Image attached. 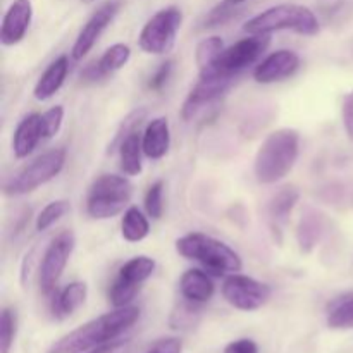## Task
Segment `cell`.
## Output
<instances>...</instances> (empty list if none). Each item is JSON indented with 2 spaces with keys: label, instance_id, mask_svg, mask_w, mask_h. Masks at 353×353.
Here are the masks:
<instances>
[{
  "label": "cell",
  "instance_id": "1",
  "mask_svg": "<svg viewBox=\"0 0 353 353\" xmlns=\"http://www.w3.org/2000/svg\"><path fill=\"white\" fill-rule=\"evenodd\" d=\"M140 319V309L134 305L114 309L90 323L76 327L71 333L55 341L47 353H83L100 345L110 343L119 334L130 330Z\"/></svg>",
  "mask_w": 353,
  "mask_h": 353
},
{
  "label": "cell",
  "instance_id": "2",
  "mask_svg": "<svg viewBox=\"0 0 353 353\" xmlns=\"http://www.w3.org/2000/svg\"><path fill=\"white\" fill-rule=\"evenodd\" d=\"M300 155V133L281 128L265 137L254 159V174L261 185H274L292 172Z\"/></svg>",
  "mask_w": 353,
  "mask_h": 353
},
{
  "label": "cell",
  "instance_id": "3",
  "mask_svg": "<svg viewBox=\"0 0 353 353\" xmlns=\"http://www.w3.org/2000/svg\"><path fill=\"white\" fill-rule=\"evenodd\" d=\"M176 252L188 261H195L214 276L234 274L243 268L240 254L224 241L205 233H188L176 240Z\"/></svg>",
  "mask_w": 353,
  "mask_h": 353
},
{
  "label": "cell",
  "instance_id": "4",
  "mask_svg": "<svg viewBox=\"0 0 353 353\" xmlns=\"http://www.w3.org/2000/svg\"><path fill=\"white\" fill-rule=\"evenodd\" d=\"M290 30L302 37H316L321 30L316 14L299 3H279L269 7L243 24L247 34H271L274 31Z\"/></svg>",
  "mask_w": 353,
  "mask_h": 353
},
{
  "label": "cell",
  "instance_id": "5",
  "mask_svg": "<svg viewBox=\"0 0 353 353\" xmlns=\"http://www.w3.org/2000/svg\"><path fill=\"white\" fill-rule=\"evenodd\" d=\"M133 196V185L128 176L102 174L92 183L86 196V212L93 219H112L126 210Z\"/></svg>",
  "mask_w": 353,
  "mask_h": 353
},
{
  "label": "cell",
  "instance_id": "6",
  "mask_svg": "<svg viewBox=\"0 0 353 353\" xmlns=\"http://www.w3.org/2000/svg\"><path fill=\"white\" fill-rule=\"evenodd\" d=\"M271 43L269 34H248L236 43L224 48L223 54L209 65L200 71V78H224L234 79L248 65L255 64L257 59L265 52Z\"/></svg>",
  "mask_w": 353,
  "mask_h": 353
},
{
  "label": "cell",
  "instance_id": "7",
  "mask_svg": "<svg viewBox=\"0 0 353 353\" xmlns=\"http://www.w3.org/2000/svg\"><path fill=\"white\" fill-rule=\"evenodd\" d=\"M65 157H68L65 148H52L38 155L33 162L24 165L21 171L3 183V193L9 196H19L34 192L61 174L65 165Z\"/></svg>",
  "mask_w": 353,
  "mask_h": 353
},
{
  "label": "cell",
  "instance_id": "8",
  "mask_svg": "<svg viewBox=\"0 0 353 353\" xmlns=\"http://www.w3.org/2000/svg\"><path fill=\"white\" fill-rule=\"evenodd\" d=\"M183 24V12L179 7H165L155 12L141 28L138 45L145 54L165 55L174 48L176 37Z\"/></svg>",
  "mask_w": 353,
  "mask_h": 353
},
{
  "label": "cell",
  "instance_id": "9",
  "mask_svg": "<svg viewBox=\"0 0 353 353\" xmlns=\"http://www.w3.org/2000/svg\"><path fill=\"white\" fill-rule=\"evenodd\" d=\"M272 295V288L252 276L230 274L223 283V296L231 307L241 312H254L264 307Z\"/></svg>",
  "mask_w": 353,
  "mask_h": 353
},
{
  "label": "cell",
  "instance_id": "10",
  "mask_svg": "<svg viewBox=\"0 0 353 353\" xmlns=\"http://www.w3.org/2000/svg\"><path fill=\"white\" fill-rule=\"evenodd\" d=\"M74 247L76 238L72 231H62L48 243L47 250L41 257L40 278H38L43 295H52L55 292L59 279H61L62 272H64L65 265H68L69 259L74 252Z\"/></svg>",
  "mask_w": 353,
  "mask_h": 353
},
{
  "label": "cell",
  "instance_id": "11",
  "mask_svg": "<svg viewBox=\"0 0 353 353\" xmlns=\"http://www.w3.org/2000/svg\"><path fill=\"white\" fill-rule=\"evenodd\" d=\"M121 9L119 0H109V2L102 3L95 12L90 16V19L83 24V28L79 30L78 38H76L74 45L71 48V57L74 61H81L83 57L88 55V52L95 47V43L99 41V38L102 37L103 31L107 30L110 23L114 21V17L117 16Z\"/></svg>",
  "mask_w": 353,
  "mask_h": 353
},
{
  "label": "cell",
  "instance_id": "12",
  "mask_svg": "<svg viewBox=\"0 0 353 353\" xmlns=\"http://www.w3.org/2000/svg\"><path fill=\"white\" fill-rule=\"evenodd\" d=\"M300 69V55L295 50L281 48L262 59L254 69V79L259 85H272L295 74Z\"/></svg>",
  "mask_w": 353,
  "mask_h": 353
},
{
  "label": "cell",
  "instance_id": "13",
  "mask_svg": "<svg viewBox=\"0 0 353 353\" xmlns=\"http://www.w3.org/2000/svg\"><path fill=\"white\" fill-rule=\"evenodd\" d=\"M233 79L224 78H200V81L193 86L181 107L183 121H192L202 109L210 103L217 102L226 93Z\"/></svg>",
  "mask_w": 353,
  "mask_h": 353
},
{
  "label": "cell",
  "instance_id": "14",
  "mask_svg": "<svg viewBox=\"0 0 353 353\" xmlns=\"http://www.w3.org/2000/svg\"><path fill=\"white\" fill-rule=\"evenodd\" d=\"M33 21L31 0H14L6 10L0 26V41L3 47H12L23 41Z\"/></svg>",
  "mask_w": 353,
  "mask_h": 353
},
{
  "label": "cell",
  "instance_id": "15",
  "mask_svg": "<svg viewBox=\"0 0 353 353\" xmlns=\"http://www.w3.org/2000/svg\"><path fill=\"white\" fill-rule=\"evenodd\" d=\"M141 147H143L145 157L150 161H161L168 155L169 147H171V128H169L168 117H154L145 126L143 134H141Z\"/></svg>",
  "mask_w": 353,
  "mask_h": 353
},
{
  "label": "cell",
  "instance_id": "16",
  "mask_svg": "<svg viewBox=\"0 0 353 353\" xmlns=\"http://www.w3.org/2000/svg\"><path fill=\"white\" fill-rule=\"evenodd\" d=\"M41 138H45L41 114L33 112L23 117L12 137V152L16 159H26L37 148Z\"/></svg>",
  "mask_w": 353,
  "mask_h": 353
},
{
  "label": "cell",
  "instance_id": "17",
  "mask_svg": "<svg viewBox=\"0 0 353 353\" xmlns=\"http://www.w3.org/2000/svg\"><path fill=\"white\" fill-rule=\"evenodd\" d=\"M179 292L186 302L200 305V303H207L212 299L214 293H216V286H214L212 278L207 271L188 269L179 278Z\"/></svg>",
  "mask_w": 353,
  "mask_h": 353
},
{
  "label": "cell",
  "instance_id": "18",
  "mask_svg": "<svg viewBox=\"0 0 353 353\" xmlns=\"http://www.w3.org/2000/svg\"><path fill=\"white\" fill-rule=\"evenodd\" d=\"M69 72V57L68 55H61L55 61H52L43 71V74L38 78L37 85L33 88V97L38 102H45L50 100L59 90L64 85L65 78Z\"/></svg>",
  "mask_w": 353,
  "mask_h": 353
},
{
  "label": "cell",
  "instance_id": "19",
  "mask_svg": "<svg viewBox=\"0 0 353 353\" xmlns=\"http://www.w3.org/2000/svg\"><path fill=\"white\" fill-rule=\"evenodd\" d=\"M88 296V285L85 281H72L68 286L55 293L52 300V314L55 319H65L72 316Z\"/></svg>",
  "mask_w": 353,
  "mask_h": 353
},
{
  "label": "cell",
  "instance_id": "20",
  "mask_svg": "<svg viewBox=\"0 0 353 353\" xmlns=\"http://www.w3.org/2000/svg\"><path fill=\"white\" fill-rule=\"evenodd\" d=\"M119 150V168L124 176H140L143 171V162H141V155L143 154V147H141V134L140 131H133L128 134L117 147Z\"/></svg>",
  "mask_w": 353,
  "mask_h": 353
},
{
  "label": "cell",
  "instance_id": "21",
  "mask_svg": "<svg viewBox=\"0 0 353 353\" xmlns=\"http://www.w3.org/2000/svg\"><path fill=\"white\" fill-rule=\"evenodd\" d=\"M150 233L148 217L138 207L131 205L124 210L121 219V234L128 243H140Z\"/></svg>",
  "mask_w": 353,
  "mask_h": 353
},
{
  "label": "cell",
  "instance_id": "22",
  "mask_svg": "<svg viewBox=\"0 0 353 353\" xmlns=\"http://www.w3.org/2000/svg\"><path fill=\"white\" fill-rule=\"evenodd\" d=\"M155 261L147 255H138V257L130 259L128 262H124L119 269V274L123 279H126L128 283H133V285L141 286L148 278H152L155 271Z\"/></svg>",
  "mask_w": 353,
  "mask_h": 353
},
{
  "label": "cell",
  "instance_id": "23",
  "mask_svg": "<svg viewBox=\"0 0 353 353\" xmlns=\"http://www.w3.org/2000/svg\"><path fill=\"white\" fill-rule=\"evenodd\" d=\"M300 193L299 190L293 188V186H286L281 192L276 193L272 196L271 203H269V214H271L272 219L276 221H286L292 214V210L295 209V205L299 203Z\"/></svg>",
  "mask_w": 353,
  "mask_h": 353
},
{
  "label": "cell",
  "instance_id": "24",
  "mask_svg": "<svg viewBox=\"0 0 353 353\" xmlns=\"http://www.w3.org/2000/svg\"><path fill=\"white\" fill-rule=\"evenodd\" d=\"M130 57L131 48L126 43H114L103 52V55L97 61V64H99L103 76H109L112 72L123 69L128 64V61H130Z\"/></svg>",
  "mask_w": 353,
  "mask_h": 353
},
{
  "label": "cell",
  "instance_id": "25",
  "mask_svg": "<svg viewBox=\"0 0 353 353\" xmlns=\"http://www.w3.org/2000/svg\"><path fill=\"white\" fill-rule=\"evenodd\" d=\"M327 326L331 330H353V295L345 296L331 305Z\"/></svg>",
  "mask_w": 353,
  "mask_h": 353
},
{
  "label": "cell",
  "instance_id": "26",
  "mask_svg": "<svg viewBox=\"0 0 353 353\" xmlns=\"http://www.w3.org/2000/svg\"><path fill=\"white\" fill-rule=\"evenodd\" d=\"M223 50H224V40L221 37H217V34L200 41V43L196 45V50H195V62L196 65H199L200 71L209 68V65L212 64L221 54H223Z\"/></svg>",
  "mask_w": 353,
  "mask_h": 353
},
{
  "label": "cell",
  "instance_id": "27",
  "mask_svg": "<svg viewBox=\"0 0 353 353\" xmlns=\"http://www.w3.org/2000/svg\"><path fill=\"white\" fill-rule=\"evenodd\" d=\"M71 210V203L68 200H54V202L47 203L43 209L38 212L37 221H34V228L37 231H47L48 228L54 226L61 217Z\"/></svg>",
  "mask_w": 353,
  "mask_h": 353
},
{
  "label": "cell",
  "instance_id": "28",
  "mask_svg": "<svg viewBox=\"0 0 353 353\" xmlns=\"http://www.w3.org/2000/svg\"><path fill=\"white\" fill-rule=\"evenodd\" d=\"M138 292H140V286L133 285V283H128L126 279L117 276L109 288L110 305H112L114 309H121V307L131 305V302H133L134 296L138 295Z\"/></svg>",
  "mask_w": 353,
  "mask_h": 353
},
{
  "label": "cell",
  "instance_id": "29",
  "mask_svg": "<svg viewBox=\"0 0 353 353\" xmlns=\"http://www.w3.org/2000/svg\"><path fill=\"white\" fill-rule=\"evenodd\" d=\"M17 331V314L12 307H6L0 316V353H10Z\"/></svg>",
  "mask_w": 353,
  "mask_h": 353
},
{
  "label": "cell",
  "instance_id": "30",
  "mask_svg": "<svg viewBox=\"0 0 353 353\" xmlns=\"http://www.w3.org/2000/svg\"><path fill=\"white\" fill-rule=\"evenodd\" d=\"M299 243L302 252H310L321 236V226L317 216H302L299 224Z\"/></svg>",
  "mask_w": 353,
  "mask_h": 353
},
{
  "label": "cell",
  "instance_id": "31",
  "mask_svg": "<svg viewBox=\"0 0 353 353\" xmlns=\"http://www.w3.org/2000/svg\"><path fill=\"white\" fill-rule=\"evenodd\" d=\"M143 205L148 217L155 221L161 219L162 214H164V181L162 179L148 186L147 193H145Z\"/></svg>",
  "mask_w": 353,
  "mask_h": 353
},
{
  "label": "cell",
  "instance_id": "32",
  "mask_svg": "<svg viewBox=\"0 0 353 353\" xmlns=\"http://www.w3.org/2000/svg\"><path fill=\"white\" fill-rule=\"evenodd\" d=\"M41 121H43L45 140H50V138L57 137V133L62 128V123H64V107L62 105L50 107V109L45 110V112L41 114Z\"/></svg>",
  "mask_w": 353,
  "mask_h": 353
},
{
  "label": "cell",
  "instance_id": "33",
  "mask_svg": "<svg viewBox=\"0 0 353 353\" xmlns=\"http://www.w3.org/2000/svg\"><path fill=\"white\" fill-rule=\"evenodd\" d=\"M145 116H147V109H137V110H133L131 114H128L126 119H124L123 124H121L119 131H117L116 138H114V141L110 143V147L112 148L119 147V143L128 137V134L133 133V131H137V130H140L141 123L145 121Z\"/></svg>",
  "mask_w": 353,
  "mask_h": 353
},
{
  "label": "cell",
  "instance_id": "34",
  "mask_svg": "<svg viewBox=\"0 0 353 353\" xmlns=\"http://www.w3.org/2000/svg\"><path fill=\"white\" fill-rule=\"evenodd\" d=\"M234 9H236V7L230 6V3H226L223 0V2L217 3V6L209 12V16H207L205 19V26L212 28V26H219V24H224L226 21L231 19V16L234 14Z\"/></svg>",
  "mask_w": 353,
  "mask_h": 353
},
{
  "label": "cell",
  "instance_id": "35",
  "mask_svg": "<svg viewBox=\"0 0 353 353\" xmlns=\"http://www.w3.org/2000/svg\"><path fill=\"white\" fill-rule=\"evenodd\" d=\"M341 119H343V128L348 140L353 141V90L345 93L343 100H341Z\"/></svg>",
  "mask_w": 353,
  "mask_h": 353
},
{
  "label": "cell",
  "instance_id": "36",
  "mask_svg": "<svg viewBox=\"0 0 353 353\" xmlns=\"http://www.w3.org/2000/svg\"><path fill=\"white\" fill-rule=\"evenodd\" d=\"M172 65H174V62L172 61L162 62L161 68L154 72V76H152L150 81H148V88L154 90V92H161V90L164 88L165 83H168L169 76H171Z\"/></svg>",
  "mask_w": 353,
  "mask_h": 353
},
{
  "label": "cell",
  "instance_id": "37",
  "mask_svg": "<svg viewBox=\"0 0 353 353\" xmlns=\"http://www.w3.org/2000/svg\"><path fill=\"white\" fill-rule=\"evenodd\" d=\"M188 303L190 305H181L179 307L178 312L172 314V317H178V321H171L172 327H176V330H179V327H185L186 324H192L193 319H195L196 303H192V302H188Z\"/></svg>",
  "mask_w": 353,
  "mask_h": 353
},
{
  "label": "cell",
  "instance_id": "38",
  "mask_svg": "<svg viewBox=\"0 0 353 353\" xmlns=\"http://www.w3.org/2000/svg\"><path fill=\"white\" fill-rule=\"evenodd\" d=\"M183 352V343L179 338H164V340H159L150 350L145 353H181Z\"/></svg>",
  "mask_w": 353,
  "mask_h": 353
},
{
  "label": "cell",
  "instance_id": "39",
  "mask_svg": "<svg viewBox=\"0 0 353 353\" xmlns=\"http://www.w3.org/2000/svg\"><path fill=\"white\" fill-rule=\"evenodd\" d=\"M224 353H259V347L254 340H248V338H241V340L231 341Z\"/></svg>",
  "mask_w": 353,
  "mask_h": 353
},
{
  "label": "cell",
  "instance_id": "40",
  "mask_svg": "<svg viewBox=\"0 0 353 353\" xmlns=\"http://www.w3.org/2000/svg\"><path fill=\"white\" fill-rule=\"evenodd\" d=\"M88 353H131L130 341H110V343L100 345Z\"/></svg>",
  "mask_w": 353,
  "mask_h": 353
},
{
  "label": "cell",
  "instance_id": "41",
  "mask_svg": "<svg viewBox=\"0 0 353 353\" xmlns=\"http://www.w3.org/2000/svg\"><path fill=\"white\" fill-rule=\"evenodd\" d=\"M224 2H226V3H230V6H234V7H238V6H241V3H245V2H247V0H224Z\"/></svg>",
  "mask_w": 353,
  "mask_h": 353
},
{
  "label": "cell",
  "instance_id": "42",
  "mask_svg": "<svg viewBox=\"0 0 353 353\" xmlns=\"http://www.w3.org/2000/svg\"><path fill=\"white\" fill-rule=\"evenodd\" d=\"M83 2H85V3H92V2H95V0H83Z\"/></svg>",
  "mask_w": 353,
  "mask_h": 353
}]
</instances>
